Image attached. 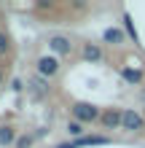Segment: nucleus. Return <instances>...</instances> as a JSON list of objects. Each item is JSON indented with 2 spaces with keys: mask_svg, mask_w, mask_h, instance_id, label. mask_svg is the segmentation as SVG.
<instances>
[{
  "mask_svg": "<svg viewBox=\"0 0 145 148\" xmlns=\"http://www.w3.org/2000/svg\"><path fill=\"white\" fill-rule=\"evenodd\" d=\"M121 127L124 129H140L142 127V119H140V113H134V110H124V121H121Z\"/></svg>",
  "mask_w": 145,
  "mask_h": 148,
  "instance_id": "39448f33",
  "label": "nucleus"
},
{
  "mask_svg": "<svg viewBox=\"0 0 145 148\" xmlns=\"http://www.w3.org/2000/svg\"><path fill=\"white\" fill-rule=\"evenodd\" d=\"M83 59H89V62H99V59H102V49L94 46V43H86V46H83Z\"/></svg>",
  "mask_w": 145,
  "mask_h": 148,
  "instance_id": "0eeeda50",
  "label": "nucleus"
},
{
  "mask_svg": "<svg viewBox=\"0 0 145 148\" xmlns=\"http://www.w3.org/2000/svg\"><path fill=\"white\" fill-rule=\"evenodd\" d=\"M0 143H3V145L14 143V129L11 127H0Z\"/></svg>",
  "mask_w": 145,
  "mask_h": 148,
  "instance_id": "9d476101",
  "label": "nucleus"
},
{
  "mask_svg": "<svg viewBox=\"0 0 145 148\" xmlns=\"http://www.w3.org/2000/svg\"><path fill=\"white\" fill-rule=\"evenodd\" d=\"M121 121H124V110H105L102 113V124H105L108 129L121 127Z\"/></svg>",
  "mask_w": 145,
  "mask_h": 148,
  "instance_id": "20e7f679",
  "label": "nucleus"
},
{
  "mask_svg": "<svg viewBox=\"0 0 145 148\" xmlns=\"http://www.w3.org/2000/svg\"><path fill=\"white\" fill-rule=\"evenodd\" d=\"M73 116L75 121H94L99 116V108L89 105V102H78V105H73Z\"/></svg>",
  "mask_w": 145,
  "mask_h": 148,
  "instance_id": "f257e3e1",
  "label": "nucleus"
},
{
  "mask_svg": "<svg viewBox=\"0 0 145 148\" xmlns=\"http://www.w3.org/2000/svg\"><path fill=\"white\" fill-rule=\"evenodd\" d=\"M67 132L70 135H81L83 129H81V121H70V124H67Z\"/></svg>",
  "mask_w": 145,
  "mask_h": 148,
  "instance_id": "f8f14e48",
  "label": "nucleus"
},
{
  "mask_svg": "<svg viewBox=\"0 0 145 148\" xmlns=\"http://www.w3.org/2000/svg\"><path fill=\"white\" fill-rule=\"evenodd\" d=\"M57 70H59L57 57H40V59H38V73H40V75L51 78V75H57Z\"/></svg>",
  "mask_w": 145,
  "mask_h": 148,
  "instance_id": "f03ea898",
  "label": "nucleus"
},
{
  "mask_svg": "<svg viewBox=\"0 0 145 148\" xmlns=\"http://www.w3.org/2000/svg\"><path fill=\"white\" fill-rule=\"evenodd\" d=\"M70 46H73V43L67 40L65 35H51L48 38V49L57 51V54H70Z\"/></svg>",
  "mask_w": 145,
  "mask_h": 148,
  "instance_id": "7ed1b4c3",
  "label": "nucleus"
},
{
  "mask_svg": "<svg viewBox=\"0 0 145 148\" xmlns=\"http://www.w3.org/2000/svg\"><path fill=\"white\" fill-rule=\"evenodd\" d=\"M121 75H124V81H129V84H140L142 81V73L137 70V67H124Z\"/></svg>",
  "mask_w": 145,
  "mask_h": 148,
  "instance_id": "1a4fd4ad",
  "label": "nucleus"
},
{
  "mask_svg": "<svg viewBox=\"0 0 145 148\" xmlns=\"http://www.w3.org/2000/svg\"><path fill=\"white\" fill-rule=\"evenodd\" d=\"M8 51V35H3V32H0V57H3Z\"/></svg>",
  "mask_w": 145,
  "mask_h": 148,
  "instance_id": "4468645a",
  "label": "nucleus"
},
{
  "mask_svg": "<svg viewBox=\"0 0 145 148\" xmlns=\"http://www.w3.org/2000/svg\"><path fill=\"white\" fill-rule=\"evenodd\" d=\"M102 38H105V43H121L124 40V32L118 27H108L105 32H102Z\"/></svg>",
  "mask_w": 145,
  "mask_h": 148,
  "instance_id": "6e6552de",
  "label": "nucleus"
},
{
  "mask_svg": "<svg viewBox=\"0 0 145 148\" xmlns=\"http://www.w3.org/2000/svg\"><path fill=\"white\" fill-rule=\"evenodd\" d=\"M30 145H32V137H27V135L16 140V148H30Z\"/></svg>",
  "mask_w": 145,
  "mask_h": 148,
  "instance_id": "ddd939ff",
  "label": "nucleus"
},
{
  "mask_svg": "<svg viewBox=\"0 0 145 148\" xmlns=\"http://www.w3.org/2000/svg\"><path fill=\"white\" fill-rule=\"evenodd\" d=\"M108 143H110L108 137L91 135V137H78V140H75V148H83V145H108Z\"/></svg>",
  "mask_w": 145,
  "mask_h": 148,
  "instance_id": "423d86ee",
  "label": "nucleus"
},
{
  "mask_svg": "<svg viewBox=\"0 0 145 148\" xmlns=\"http://www.w3.org/2000/svg\"><path fill=\"white\" fill-rule=\"evenodd\" d=\"M57 148H75V143H62V145H57Z\"/></svg>",
  "mask_w": 145,
  "mask_h": 148,
  "instance_id": "2eb2a0df",
  "label": "nucleus"
},
{
  "mask_svg": "<svg viewBox=\"0 0 145 148\" xmlns=\"http://www.w3.org/2000/svg\"><path fill=\"white\" fill-rule=\"evenodd\" d=\"M0 84H3V73H0Z\"/></svg>",
  "mask_w": 145,
  "mask_h": 148,
  "instance_id": "dca6fc26",
  "label": "nucleus"
},
{
  "mask_svg": "<svg viewBox=\"0 0 145 148\" xmlns=\"http://www.w3.org/2000/svg\"><path fill=\"white\" fill-rule=\"evenodd\" d=\"M124 24H126V32H129V35L137 40V30H134V24H132V16H129V14L124 16Z\"/></svg>",
  "mask_w": 145,
  "mask_h": 148,
  "instance_id": "9b49d317",
  "label": "nucleus"
}]
</instances>
